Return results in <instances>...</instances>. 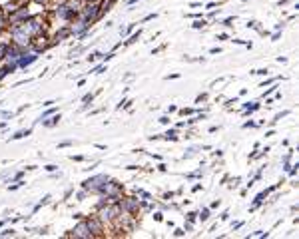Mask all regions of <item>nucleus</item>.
<instances>
[{"instance_id":"obj_1","label":"nucleus","mask_w":299,"mask_h":239,"mask_svg":"<svg viewBox=\"0 0 299 239\" xmlns=\"http://www.w3.org/2000/svg\"><path fill=\"white\" fill-rule=\"evenodd\" d=\"M74 237H92V233H90V229H88V223H86V221H82V223L76 225Z\"/></svg>"},{"instance_id":"obj_2","label":"nucleus","mask_w":299,"mask_h":239,"mask_svg":"<svg viewBox=\"0 0 299 239\" xmlns=\"http://www.w3.org/2000/svg\"><path fill=\"white\" fill-rule=\"evenodd\" d=\"M88 28H90V22H88L86 18H82L80 22H76V24H74L72 32H74L76 36H82V34H84V30H88Z\"/></svg>"},{"instance_id":"obj_3","label":"nucleus","mask_w":299,"mask_h":239,"mask_svg":"<svg viewBox=\"0 0 299 239\" xmlns=\"http://www.w3.org/2000/svg\"><path fill=\"white\" fill-rule=\"evenodd\" d=\"M98 10H100V8L96 6V4H92V6H86V8H84V12H82V14H84V18H86L88 22H90V20H94V18H96Z\"/></svg>"},{"instance_id":"obj_4","label":"nucleus","mask_w":299,"mask_h":239,"mask_svg":"<svg viewBox=\"0 0 299 239\" xmlns=\"http://www.w3.org/2000/svg\"><path fill=\"white\" fill-rule=\"evenodd\" d=\"M36 58H38L36 54H28V56H24V58H20V60H18V66H28V64H32Z\"/></svg>"},{"instance_id":"obj_5","label":"nucleus","mask_w":299,"mask_h":239,"mask_svg":"<svg viewBox=\"0 0 299 239\" xmlns=\"http://www.w3.org/2000/svg\"><path fill=\"white\" fill-rule=\"evenodd\" d=\"M122 207L128 209V211H134V209L138 207V201L134 199V197H128V201H124V203H122Z\"/></svg>"},{"instance_id":"obj_6","label":"nucleus","mask_w":299,"mask_h":239,"mask_svg":"<svg viewBox=\"0 0 299 239\" xmlns=\"http://www.w3.org/2000/svg\"><path fill=\"white\" fill-rule=\"evenodd\" d=\"M32 133V129H20V132H16L14 136H12V140H20V137H24V136H30Z\"/></svg>"},{"instance_id":"obj_7","label":"nucleus","mask_w":299,"mask_h":239,"mask_svg":"<svg viewBox=\"0 0 299 239\" xmlns=\"http://www.w3.org/2000/svg\"><path fill=\"white\" fill-rule=\"evenodd\" d=\"M58 120H60V114H58V116H54V118L50 120V121H44V120H42V124H44L46 128H52V125H56V124H58Z\"/></svg>"},{"instance_id":"obj_8","label":"nucleus","mask_w":299,"mask_h":239,"mask_svg":"<svg viewBox=\"0 0 299 239\" xmlns=\"http://www.w3.org/2000/svg\"><path fill=\"white\" fill-rule=\"evenodd\" d=\"M164 136H166V140H172V141H176V140H178V136H176V132H174V129H170V132H166Z\"/></svg>"},{"instance_id":"obj_9","label":"nucleus","mask_w":299,"mask_h":239,"mask_svg":"<svg viewBox=\"0 0 299 239\" xmlns=\"http://www.w3.org/2000/svg\"><path fill=\"white\" fill-rule=\"evenodd\" d=\"M197 217H200L201 221H205V219H208V217H209V209H208V207H205V209H201V213H200V215H197Z\"/></svg>"},{"instance_id":"obj_10","label":"nucleus","mask_w":299,"mask_h":239,"mask_svg":"<svg viewBox=\"0 0 299 239\" xmlns=\"http://www.w3.org/2000/svg\"><path fill=\"white\" fill-rule=\"evenodd\" d=\"M140 36H142V30H138V34H134L130 40H126V46H128V44H134V42H136L138 38H140Z\"/></svg>"},{"instance_id":"obj_11","label":"nucleus","mask_w":299,"mask_h":239,"mask_svg":"<svg viewBox=\"0 0 299 239\" xmlns=\"http://www.w3.org/2000/svg\"><path fill=\"white\" fill-rule=\"evenodd\" d=\"M98 58H102V54H100V52H94V54H90V56H88V62H96Z\"/></svg>"},{"instance_id":"obj_12","label":"nucleus","mask_w":299,"mask_h":239,"mask_svg":"<svg viewBox=\"0 0 299 239\" xmlns=\"http://www.w3.org/2000/svg\"><path fill=\"white\" fill-rule=\"evenodd\" d=\"M289 114H291V112H281V114H277V116H275V120H271V124H275V121H279L281 118H285V116H289Z\"/></svg>"},{"instance_id":"obj_13","label":"nucleus","mask_w":299,"mask_h":239,"mask_svg":"<svg viewBox=\"0 0 299 239\" xmlns=\"http://www.w3.org/2000/svg\"><path fill=\"white\" fill-rule=\"evenodd\" d=\"M8 235H14V229H4V231H0V237H8Z\"/></svg>"},{"instance_id":"obj_14","label":"nucleus","mask_w":299,"mask_h":239,"mask_svg":"<svg viewBox=\"0 0 299 239\" xmlns=\"http://www.w3.org/2000/svg\"><path fill=\"white\" fill-rule=\"evenodd\" d=\"M205 100H208V94H201V96L196 98V104H201V102H205Z\"/></svg>"},{"instance_id":"obj_15","label":"nucleus","mask_w":299,"mask_h":239,"mask_svg":"<svg viewBox=\"0 0 299 239\" xmlns=\"http://www.w3.org/2000/svg\"><path fill=\"white\" fill-rule=\"evenodd\" d=\"M253 74H259V76H267V74H269V70H267V68H261V70H255Z\"/></svg>"},{"instance_id":"obj_16","label":"nucleus","mask_w":299,"mask_h":239,"mask_svg":"<svg viewBox=\"0 0 299 239\" xmlns=\"http://www.w3.org/2000/svg\"><path fill=\"white\" fill-rule=\"evenodd\" d=\"M192 26H193V28H201V26H205V22H204V20H196Z\"/></svg>"},{"instance_id":"obj_17","label":"nucleus","mask_w":299,"mask_h":239,"mask_svg":"<svg viewBox=\"0 0 299 239\" xmlns=\"http://www.w3.org/2000/svg\"><path fill=\"white\" fill-rule=\"evenodd\" d=\"M196 217H197V213H196V211H189V213H188V219L192 221V223L196 221Z\"/></svg>"},{"instance_id":"obj_18","label":"nucleus","mask_w":299,"mask_h":239,"mask_svg":"<svg viewBox=\"0 0 299 239\" xmlns=\"http://www.w3.org/2000/svg\"><path fill=\"white\" fill-rule=\"evenodd\" d=\"M34 231L38 233V235H46V233H48V229H46V227L42 229V227H40V229H34Z\"/></svg>"},{"instance_id":"obj_19","label":"nucleus","mask_w":299,"mask_h":239,"mask_svg":"<svg viewBox=\"0 0 299 239\" xmlns=\"http://www.w3.org/2000/svg\"><path fill=\"white\" fill-rule=\"evenodd\" d=\"M180 114H182V116H186V114H193V110H192V108H188V110H180Z\"/></svg>"},{"instance_id":"obj_20","label":"nucleus","mask_w":299,"mask_h":239,"mask_svg":"<svg viewBox=\"0 0 299 239\" xmlns=\"http://www.w3.org/2000/svg\"><path fill=\"white\" fill-rule=\"evenodd\" d=\"M156 16H158V14H156V12H154V14H148V16H146V18H144V22H148V20H154Z\"/></svg>"},{"instance_id":"obj_21","label":"nucleus","mask_w":299,"mask_h":239,"mask_svg":"<svg viewBox=\"0 0 299 239\" xmlns=\"http://www.w3.org/2000/svg\"><path fill=\"white\" fill-rule=\"evenodd\" d=\"M174 233H176V235H178V237H182V235H184V233H186V229H176V231H174Z\"/></svg>"},{"instance_id":"obj_22","label":"nucleus","mask_w":299,"mask_h":239,"mask_svg":"<svg viewBox=\"0 0 299 239\" xmlns=\"http://www.w3.org/2000/svg\"><path fill=\"white\" fill-rule=\"evenodd\" d=\"M277 90V86H273V88H269V90H265V94H263V98H265V96H267V94H271V92H275Z\"/></svg>"},{"instance_id":"obj_23","label":"nucleus","mask_w":299,"mask_h":239,"mask_svg":"<svg viewBox=\"0 0 299 239\" xmlns=\"http://www.w3.org/2000/svg\"><path fill=\"white\" fill-rule=\"evenodd\" d=\"M160 121H162V124H170V118H168V116H162Z\"/></svg>"},{"instance_id":"obj_24","label":"nucleus","mask_w":299,"mask_h":239,"mask_svg":"<svg viewBox=\"0 0 299 239\" xmlns=\"http://www.w3.org/2000/svg\"><path fill=\"white\" fill-rule=\"evenodd\" d=\"M176 78H180V74H170V76H166V80H176Z\"/></svg>"},{"instance_id":"obj_25","label":"nucleus","mask_w":299,"mask_h":239,"mask_svg":"<svg viewBox=\"0 0 299 239\" xmlns=\"http://www.w3.org/2000/svg\"><path fill=\"white\" fill-rule=\"evenodd\" d=\"M54 169H58V167L52 165V163H50V165H46V171H54Z\"/></svg>"},{"instance_id":"obj_26","label":"nucleus","mask_w":299,"mask_h":239,"mask_svg":"<svg viewBox=\"0 0 299 239\" xmlns=\"http://www.w3.org/2000/svg\"><path fill=\"white\" fill-rule=\"evenodd\" d=\"M221 52V48H212V50H209V54H220Z\"/></svg>"},{"instance_id":"obj_27","label":"nucleus","mask_w":299,"mask_h":239,"mask_svg":"<svg viewBox=\"0 0 299 239\" xmlns=\"http://www.w3.org/2000/svg\"><path fill=\"white\" fill-rule=\"evenodd\" d=\"M70 144H72V141H62V144H60V145H58V148H68V145H70Z\"/></svg>"},{"instance_id":"obj_28","label":"nucleus","mask_w":299,"mask_h":239,"mask_svg":"<svg viewBox=\"0 0 299 239\" xmlns=\"http://www.w3.org/2000/svg\"><path fill=\"white\" fill-rule=\"evenodd\" d=\"M253 125H255L253 121H245V124H243V128H253Z\"/></svg>"},{"instance_id":"obj_29","label":"nucleus","mask_w":299,"mask_h":239,"mask_svg":"<svg viewBox=\"0 0 299 239\" xmlns=\"http://www.w3.org/2000/svg\"><path fill=\"white\" fill-rule=\"evenodd\" d=\"M227 217H229V211H224V213H221V219H224V221L227 219Z\"/></svg>"},{"instance_id":"obj_30","label":"nucleus","mask_w":299,"mask_h":239,"mask_svg":"<svg viewBox=\"0 0 299 239\" xmlns=\"http://www.w3.org/2000/svg\"><path fill=\"white\" fill-rule=\"evenodd\" d=\"M4 52H6V48H4V46H2V44H0V56H2V54H4Z\"/></svg>"},{"instance_id":"obj_31","label":"nucleus","mask_w":299,"mask_h":239,"mask_svg":"<svg viewBox=\"0 0 299 239\" xmlns=\"http://www.w3.org/2000/svg\"><path fill=\"white\" fill-rule=\"evenodd\" d=\"M36 2H46V0H36Z\"/></svg>"}]
</instances>
